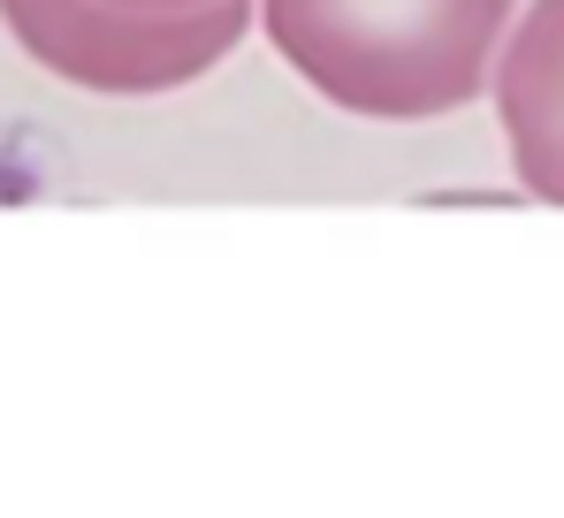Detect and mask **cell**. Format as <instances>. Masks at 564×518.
<instances>
[{"label":"cell","mask_w":564,"mask_h":518,"mask_svg":"<svg viewBox=\"0 0 564 518\" xmlns=\"http://www.w3.org/2000/svg\"><path fill=\"white\" fill-rule=\"evenodd\" d=\"M496 130L527 198L564 206V0H534L519 8L503 54H496Z\"/></svg>","instance_id":"cell-3"},{"label":"cell","mask_w":564,"mask_h":518,"mask_svg":"<svg viewBox=\"0 0 564 518\" xmlns=\"http://www.w3.org/2000/svg\"><path fill=\"white\" fill-rule=\"evenodd\" d=\"M153 8H191V0H153Z\"/></svg>","instance_id":"cell-4"},{"label":"cell","mask_w":564,"mask_h":518,"mask_svg":"<svg viewBox=\"0 0 564 518\" xmlns=\"http://www.w3.org/2000/svg\"><path fill=\"white\" fill-rule=\"evenodd\" d=\"M519 0H260V39L297 85L359 122H443L473 107Z\"/></svg>","instance_id":"cell-1"},{"label":"cell","mask_w":564,"mask_h":518,"mask_svg":"<svg viewBox=\"0 0 564 518\" xmlns=\"http://www.w3.org/2000/svg\"><path fill=\"white\" fill-rule=\"evenodd\" d=\"M0 23L62 85L99 99H161L237 54L260 23V0H0Z\"/></svg>","instance_id":"cell-2"}]
</instances>
